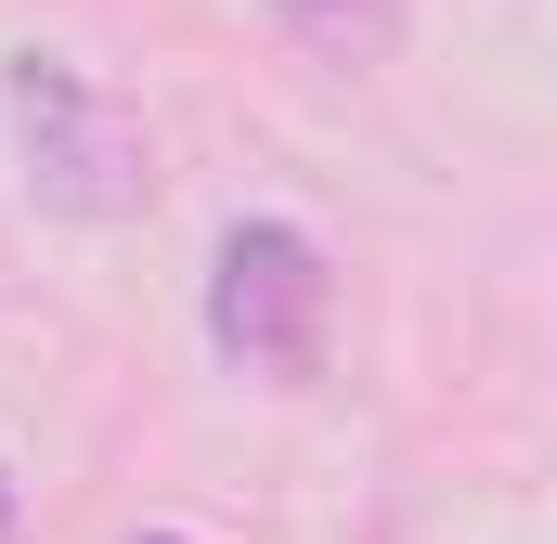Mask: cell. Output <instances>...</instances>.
<instances>
[{
	"label": "cell",
	"mask_w": 557,
	"mask_h": 544,
	"mask_svg": "<svg viewBox=\"0 0 557 544\" xmlns=\"http://www.w3.org/2000/svg\"><path fill=\"white\" fill-rule=\"evenodd\" d=\"M13 519H26V493H13V480H0V544H13Z\"/></svg>",
	"instance_id": "277c9868"
},
{
	"label": "cell",
	"mask_w": 557,
	"mask_h": 544,
	"mask_svg": "<svg viewBox=\"0 0 557 544\" xmlns=\"http://www.w3.org/2000/svg\"><path fill=\"white\" fill-rule=\"evenodd\" d=\"M156 544H182V532H156Z\"/></svg>",
	"instance_id": "5b68a950"
},
{
	"label": "cell",
	"mask_w": 557,
	"mask_h": 544,
	"mask_svg": "<svg viewBox=\"0 0 557 544\" xmlns=\"http://www.w3.org/2000/svg\"><path fill=\"white\" fill-rule=\"evenodd\" d=\"M0 104H13V143H26V195L39 208H65V221H131L143 208V131L65 65V52H13V78H0Z\"/></svg>",
	"instance_id": "6da1fadb"
},
{
	"label": "cell",
	"mask_w": 557,
	"mask_h": 544,
	"mask_svg": "<svg viewBox=\"0 0 557 544\" xmlns=\"http://www.w3.org/2000/svg\"><path fill=\"white\" fill-rule=\"evenodd\" d=\"M324 324H337V272L298 221H234L221 260H208V337L221 363L247 376H311L324 363Z\"/></svg>",
	"instance_id": "7a4b0ae2"
},
{
	"label": "cell",
	"mask_w": 557,
	"mask_h": 544,
	"mask_svg": "<svg viewBox=\"0 0 557 544\" xmlns=\"http://www.w3.org/2000/svg\"><path fill=\"white\" fill-rule=\"evenodd\" d=\"M273 13L324 52V65H376V52L403 39V0H273Z\"/></svg>",
	"instance_id": "3957f363"
}]
</instances>
